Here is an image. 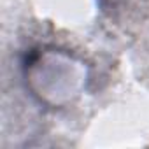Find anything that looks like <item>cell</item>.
Returning <instances> with one entry per match:
<instances>
[{"instance_id": "obj_1", "label": "cell", "mask_w": 149, "mask_h": 149, "mask_svg": "<svg viewBox=\"0 0 149 149\" xmlns=\"http://www.w3.org/2000/svg\"><path fill=\"white\" fill-rule=\"evenodd\" d=\"M23 77L30 93L44 105L61 109L72 105L86 93L91 70L90 65L68 49L40 46L26 53Z\"/></svg>"}, {"instance_id": "obj_2", "label": "cell", "mask_w": 149, "mask_h": 149, "mask_svg": "<svg viewBox=\"0 0 149 149\" xmlns=\"http://www.w3.org/2000/svg\"><path fill=\"white\" fill-rule=\"evenodd\" d=\"M98 2H100V6H102V7H105V4H107V0H98Z\"/></svg>"}]
</instances>
